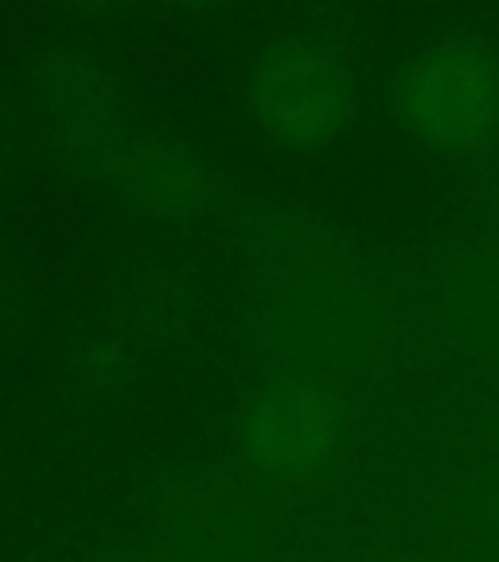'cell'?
<instances>
[{
  "mask_svg": "<svg viewBox=\"0 0 499 562\" xmlns=\"http://www.w3.org/2000/svg\"><path fill=\"white\" fill-rule=\"evenodd\" d=\"M332 441V414L313 395H285L262 406L254 446L273 465H305Z\"/></svg>",
  "mask_w": 499,
  "mask_h": 562,
  "instance_id": "cell-1",
  "label": "cell"
}]
</instances>
